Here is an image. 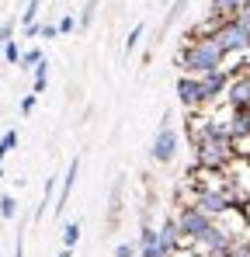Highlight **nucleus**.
<instances>
[{"label": "nucleus", "mask_w": 250, "mask_h": 257, "mask_svg": "<svg viewBox=\"0 0 250 257\" xmlns=\"http://www.w3.org/2000/svg\"><path fill=\"white\" fill-rule=\"evenodd\" d=\"M236 139L229 136L226 125H215V122H205V125L195 128V160L208 167V171H229L233 160H236Z\"/></svg>", "instance_id": "nucleus-1"}, {"label": "nucleus", "mask_w": 250, "mask_h": 257, "mask_svg": "<svg viewBox=\"0 0 250 257\" xmlns=\"http://www.w3.org/2000/svg\"><path fill=\"white\" fill-rule=\"evenodd\" d=\"M222 59H226V52L215 45V39L184 42L181 52H177L181 73H195V77H205V73H212V70H222Z\"/></svg>", "instance_id": "nucleus-2"}, {"label": "nucleus", "mask_w": 250, "mask_h": 257, "mask_svg": "<svg viewBox=\"0 0 250 257\" xmlns=\"http://www.w3.org/2000/svg\"><path fill=\"white\" fill-rule=\"evenodd\" d=\"M177 150H181V132L174 128V118L167 111L157 125V136H153V146H150V160L153 164H174L177 160Z\"/></svg>", "instance_id": "nucleus-3"}, {"label": "nucleus", "mask_w": 250, "mask_h": 257, "mask_svg": "<svg viewBox=\"0 0 250 257\" xmlns=\"http://www.w3.org/2000/svg\"><path fill=\"white\" fill-rule=\"evenodd\" d=\"M215 45H219L226 56H247L250 52V28L240 25L236 18H229V21L215 32Z\"/></svg>", "instance_id": "nucleus-4"}, {"label": "nucleus", "mask_w": 250, "mask_h": 257, "mask_svg": "<svg viewBox=\"0 0 250 257\" xmlns=\"http://www.w3.org/2000/svg\"><path fill=\"white\" fill-rule=\"evenodd\" d=\"M177 226H181V233H184L188 243H198L208 229L215 226V219L208 212H202L198 205H181V209H177Z\"/></svg>", "instance_id": "nucleus-5"}, {"label": "nucleus", "mask_w": 250, "mask_h": 257, "mask_svg": "<svg viewBox=\"0 0 250 257\" xmlns=\"http://www.w3.org/2000/svg\"><path fill=\"white\" fill-rule=\"evenodd\" d=\"M174 94H177V101H181L184 111L208 108L205 104V84H202V77H195V73H181L177 84H174Z\"/></svg>", "instance_id": "nucleus-6"}, {"label": "nucleus", "mask_w": 250, "mask_h": 257, "mask_svg": "<svg viewBox=\"0 0 250 257\" xmlns=\"http://www.w3.org/2000/svg\"><path fill=\"white\" fill-rule=\"evenodd\" d=\"M188 205H198V209L208 212L212 219H222L229 209H236V205L229 202V195H226V188H222V184H219V188H198V195H195Z\"/></svg>", "instance_id": "nucleus-7"}, {"label": "nucleus", "mask_w": 250, "mask_h": 257, "mask_svg": "<svg viewBox=\"0 0 250 257\" xmlns=\"http://www.w3.org/2000/svg\"><path fill=\"white\" fill-rule=\"evenodd\" d=\"M233 243H236V233L215 222V226L208 229V233L202 236V240H198V243H195V247H198V250H202L205 257H222L226 250H229V247H233Z\"/></svg>", "instance_id": "nucleus-8"}, {"label": "nucleus", "mask_w": 250, "mask_h": 257, "mask_svg": "<svg viewBox=\"0 0 250 257\" xmlns=\"http://www.w3.org/2000/svg\"><path fill=\"white\" fill-rule=\"evenodd\" d=\"M139 257H177V254L164 243L157 226H143L139 229Z\"/></svg>", "instance_id": "nucleus-9"}, {"label": "nucleus", "mask_w": 250, "mask_h": 257, "mask_svg": "<svg viewBox=\"0 0 250 257\" xmlns=\"http://www.w3.org/2000/svg\"><path fill=\"white\" fill-rule=\"evenodd\" d=\"M202 84H205V104H215V101H226V90L233 84V73H226V70H212L202 77Z\"/></svg>", "instance_id": "nucleus-10"}, {"label": "nucleus", "mask_w": 250, "mask_h": 257, "mask_svg": "<svg viewBox=\"0 0 250 257\" xmlns=\"http://www.w3.org/2000/svg\"><path fill=\"white\" fill-rule=\"evenodd\" d=\"M77 174H80V157H73V160L66 164L63 188H59V198H56V205H52V212H56V215H63V209H66V202H70V195H73V184H77Z\"/></svg>", "instance_id": "nucleus-11"}, {"label": "nucleus", "mask_w": 250, "mask_h": 257, "mask_svg": "<svg viewBox=\"0 0 250 257\" xmlns=\"http://www.w3.org/2000/svg\"><path fill=\"white\" fill-rule=\"evenodd\" d=\"M226 104L229 108H250V73H236L233 84L226 90Z\"/></svg>", "instance_id": "nucleus-12"}, {"label": "nucleus", "mask_w": 250, "mask_h": 257, "mask_svg": "<svg viewBox=\"0 0 250 257\" xmlns=\"http://www.w3.org/2000/svg\"><path fill=\"white\" fill-rule=\"evenodd\" d=\"M226 128H229V136H233L236 143L250 139V108H229V122H226Z\"/></svg>", "instance_id": "nucleus-13"}, {"label": "nucleus", "mask_w": 250, "mask_h": 257, "mask_svg": "<svg viewBox=\"0 0 250 257\" xmlns=\"http://www.w3.org/2000/svg\"><path fill=\"white\" fill-rule=\"evenodd\" d=\"M160 236H164V243L174 250V254H181V247L188 243L184 233H181V226H177V215H167L164 222H160Z\"/></svg>", "instance_id": "nucleus-14"}, {"label": "nucleus", "mask_w": 250, "mask_h": 257, "mask_svg": "<svg viewBox=\"0 0 250 257\" xmlns=\"http://www.w3.org/2000/svg\"><path fill=\"white\" fill-rule=\"evenodd\" d=\"M243 4H247V0H208V11H215V14H222V18H233Z\"/></svg>", "instance_id": "nucleus-15"}, {"label": "nucleus", "mask_w": 250, "mask_h": 257, "mask_svg": "<svg viewBox=\"0 0 250 257\" xmlns=\"http://www.w3.org/2000/svg\"><path fill=\"white\" fill-rule=\"evenodd\" d=\"M80 233H83L80 219H70V222H63V247H77V243H80Z\"/></svg>", "instance_id": "nucleus-16"}, {"label": "nucleus", "mask_w": 250, "mask_h": 257, "mask_svg": "<svg viewBox=\"0 0 250 257\" xmlns=\"http://www.w3.org/2000/svg\"><path fill=\"white\" fill-rule=\"evenodd\" d=\"M14 150H18V128H7V132L0 136V164H4Z\"/></svg>", "instance_id": "nucleus-17"}, {"label": "nucleus", "mask_w": 250, "mask_h": 257, "mask_svg": "<svg viewBox=\"0 0 250 257\" xmlns=\"http://www.w3.org/2000/svg\"><path fill=\"white\" fill-rule=\"evenodd\" d=\"M42 59H45V56H42V49H39V45H32V49H25V52H21V63H18V70H35Z\"/></svg>", "instance_id": "nucleus-18"}, {"label": "nucleus", "mask_w": 250, "mask_h": 257, "mask_svg": "<svg viewBox=\"0 0 250 257\" xmlns=\"http://www.w3.org/2000/svg\"><path fill=\"white\" fill-rule=\"evenodd\" d=\"M0 215H4L7 222H14V219H18V198H14L11 191H4V195H0Z\"/></svg>", "instance_id": "nucleus-19"}, {"label": "nucleus", "mask_w": 250, "mask_h": 257, "mask_svg": "<svg viewBox=\"0 0 250 257\" xmlns=\"http://www.w3.org/2000/svg\"><path fill=\"white\" fill-rule=\"evenodd\" d=\"M35 73V84H32V94H42L45 87H49V59H42L39 66L32 70Z\"/></svg>", "instance_id": "nucleus-20"}, {"label": "nucleus", "mask_w": 250, "mask_h": 257, "mask_svg": "<svg viewBox=\"0 0 250 257\" xmlns=\"http://www.w3.org/2000/svg\"><path fill=\"white\" fill-rule=\"evenodd\" d=\"M143 32H146V25H143V21H139V25H132V32H129V35H125V56H132V52H136V49H139V39H143Z\"/></svg>", "instance_id": "nucleus-21"}, {"label": "nucleus", "mask_w": 250, "mask_h": 257, "mask_svg": "<svg viewBox=\"0 0 250 257\" xmlns=\"http://www.w3.org/2000/svg\"><path fill=\"white\" fill-rule=\"evenodd\" d=\"M118 209H122V177L115 181V188H111V212H108V222L115 226V219H118Z\"/></svg>", "instance_id": "nucleus-22"}, {"label": "nucleus", "mask_w": 250, "mask_h": 257, "mask_svg": "<svg viewBox=\"0 0 250 257\" xmlns=\"http://www.w3.org/2000/svg\"><path fill=\"white\" fill-rule=\"evenodd\" d=\"M39 11H42V0H28V7L21 11V28L25 25H39Z\"/></svg>", "instance_id": "nucleus-23"}, {"label": "nucleus", "mask_w": 250, "mask_h": 257, "mask_svg": "<svg viewBox=\"0 0 250 257\" xmlns=\"http://www.w3.org/2000/svg\"><path fill=\"white\" fill-rule=\"evenodd\" d=\"M97 4H101V0H87V4H83V11H80V32H87V28L94 25V14H97Z\"/></svg>", "instance_id": "nucleus-24"}, {"label": "nucleus", "mask_w": 250, "mask_h": 257, "mask_svg": "<svg viewBox=\"0 0 250 257\" xmlns=\"http://www.w3.org/2000/svg\"><path fill=\"white\" fill-rule=\"evenodd\" d=\"M56 25H59V35H70V32H77V28H80V18H73V14H63Z\"/></svg>", "instance_id": "nucleus-25"}, {"label": "nucleus", "mask_w": 250, "mask_h": 257, "mask_svg": "<svg viewBox=\"0 0 250 257\" xmlns=\"http://www.w3.org/2000/svg\"><path fill=\"white\" fill-rule=\"evenodd\" d=\"M21 52H25V49L11 39V42H7V49H4V63H21Z\"/></svg>", "instance_id": "nucleus-26"}, {"label": "nucleus", "mask_w": 250, "mask_h": 257, "mask_svg": "<svg viewBox=\"0 0 250 257\" xmlns=\"http://www.w3.org/2000/svg\"><path fill=\"white\" fill-rule=\"evenodd\" d=\"M222 257H250V240H236Z\"/></svg>", "instance_id": "nucleus-27"}, {"label": "nucleus", "mask_w": 250, "mask_h": 257, "mask_svg": "<svg viewBox=\"0 0 250 257\" xmlns=\"http://www.w3.org/2000/svg\"><path fill=\"white\" fill-rule=\"evenodd\" d=\"M14 39V21H7V25H0V59H4V49H7V42Z\"/></svg>", "instance_id": "nucleus-28"}, {"label": "nucleus", "mask_w": 250, "mask_h": 257, "mask_svg": "<svg viewBox=\"0 0 250 257\" xmlns=\"http://www.w3.org/2000/svg\"><path fill=\"white\" fill-rule=\"evenodd\" d=\"M115 257H139V240H136V243H129V240L118 243V247H115Z\"/></svg>", "instance_id": "nucleus-29"}, {"label": "nucleus", "mask_w": 250, "mask_h": 257, "mask_svg": "<svg viewBox=\"0 0 250 257\" xmlns=\"http://www.w3.org/2000/svg\"><path fill=\"white\" fill-rule=\"evenodd\" d=\"M184 7H188V0H174V11H170V14H167L164 28H170V25H174V21H177V18H181V14H184Z\"/></svg>", "instance_id": "nucleus-30"}, {"label": "nucleus", "mask_w": 250, "mask_h": 257, "mask_svg": "<svg viewBox=\"0 0 250 257\" xmlns=\"http://www.w3.org/2000/svg\"><path fill=\"white\" fill-rule=\"evenodd\" d=\"M35 104H39V94H25V97H21V115H32Z\"/></svg>", "instance_id": "nucleus-31"}, {"label": "nucleus", "mask_w": 250, "mask_h": 257, "mask_svg": "<svg viewBox=\"0 0 250 257\" xmlns=\"http://www.w3.org/2000/svg\"><path fill=\"white\" fill-rule=\"evenodd\" d=\"M59 35V25H52V21H42V35L39 39H56Z\"/></svg>", "instance_id": "nucleus-32"}, {"label": "nucleus", "mask_w": 250, "mask_h": 257, "mask_svg": "<svg viewBox=\"0 0 250 257\" xmlns=\"http://www.w3.org/2000/svg\"><path fill=\"white\" fill-rule=\"evenodd\" d=\"M233 18H236L240 25H247V28H250V0L243 4V7H240V11H236V14H233Z\"/></svg>", "instance_id": "nucleus-33"}, {"label": "nucleus", "mask_w": 250, "mask_h": 257, "mask_svg": "<svg viewBox=\"0 0 250 257\" xmlns=\"http://www.w3.org/2000/svg\"><path fill=\"white\" fill-rule=\"evenodd\" d=\"M21 35H25V39H39V35H42V25H25V28H21Z\"/></svg>", "instance_id": "nucleus-34"}, {"label": "nucleus", "mask_w": 250, "mask_h": 257, "mask_svg": "<svg viewBox=\"0 0 250 257\" xmlns=\"http://www.w3.org/2000/svg\"><path fill=\"white\" fill-rule=\"evenodd\" d=\"M14 257H25V236L18 233V243H14Z\"/></svg>", "instance_id": "nucleus-35"}, {"label": "nucleus", "mask_w": 250, "mask_h": 257, "mask_svg": "<svg viewBox=\"0 0 250 257\" xmlns=\"http://www.w3.org/2000/svg\"><path fill=\"white\" fill-rule=\"evenodd\" d=\"M59 257H73V247H63V250H59Z\"/></svg>", "instance_id": "nucleus-36"}, {"label": "nucleus", "mask_w": 250, "mask_h": 257, "mask_svg": "<svg viewBox=\"0 0 250 257\" xmlns=\"http://www.w3.org/2000/svg\"><path fill=\"white\" fill-rule=\"evenodd\" d=\"M0 181H4V167H0Z\"/></svg>", "instance_id": "nucleus-37"}]
</instances>
